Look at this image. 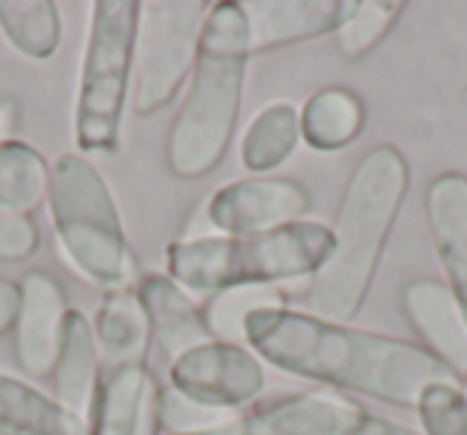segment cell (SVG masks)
I'll return each mask as SVG.
<instances>
[{"instance_id":"obj_1","label":"cell","mask_w":467,"mask_h":435,"mask_svg":"<svg viewBox=\"0 0 467 435\" xmlns=\"http://www.w3.org/2000/svg\"><path fill=\"white\" fill-rule=\"evenodd\" d=\"M244 343L288 375L416 409L422 390L458 381L451 368L410 339L356 330L295 307L256 311L244 324Z\"/></svg>"},{"instance_id":"obj_8","label":"cell","mask_w":467,"mask_h":435,"mask_svg":"<svg viewBox=\"0 0 467 435\" xmlns=\"http://www.w3.org/2000/svg\"><path fill=\"white\" fill-rule=\"evenodd\" d=\"M167 384L180 390V394L205 403V407L237 413V407H244V403L256 400L263 394L266 368H263V358L250 346L212 339V343L170 362Z\"/></svg>"},{"instance_id":"obj_5","label":"cell","mask_w":467,"mask_h":435,"mask_svg":"<svg viewBox=\"0 0 467 435\" xmlns=\"http://www.w3.org/2000/svg\"><path fill=\"white\" fill-rule=\"evenodd\" d=\"M48 212L65 260L103 292H125L135 279V256L109 182L84 154H61L52 163Z\"/></svg>"},{"instance_id":"obj_20","label":"cell","mask_w":467,"mask_h":435,"mask_svg":"<svg viewBox=\"0 0 467 435\" xmlns=\"http://www.w3.org/2000/svg\"><path fill=\"white\" fill-rule=\"evenodd\" d=\"M298 112L301 141H307L314 150H343L365 129V103L346 87L317 90Z\"/></svg>"},{"instance_id":"obj_23","label":"cell","mask_w":467,"mask_h":435,"mask_svg":"<svg viewBox=\"0 0 467 435\" xmlns=\"http://www.w3.org/2000/svg\"><path fill=\"white\" fill-rule=\"evenodd\" d=\"M0 33L26 58H52L61 46L58 4L52 0H0Z\"/></svg>"},{"instance_id":"obj_15","label":"cell","mask_w":467,"mask_h":435,"mask_svg":"<svg viewBox=\"0 0 467 435\" xmlns=\"http://www.w3.org/2000/svg\"><path fill=\"white\" fill-rule=\"evenodd\" d=\"M135 295L141 301L144 314H148L150 337L167 352L170 362L214 339L212 330H208L205 307L195 305L192 295L180 282L170 279L167 273L141 275Z\"/></svg>"},{"instance_id":"obj_14","label":"cell","mask_w":467,"mask_h":435,"mask_svg":"<svg viewBox=\"0 0 467 435\" xmlns=\"http://www.w3.org/2000/svg\"><path fill=\"white\" fill-rule=\"evenodd\" d=\"M157 388L148 365L103 368L90 407V435H154Z\"/></svg>"},{"instance_id":"obj_7","label":"cell","mask_w":467,"mask_h":435,"mask_svg":"<svg viewBox=\"0 0 467 435\" xmlns=\"http://www.w3.org/2000/svg\"><path fill=\"white\" fill-rule=\"evenodd\" d=\"M212 4L202 0H144L138 10L131 58V109L154 116L167 109L192 74L199 36Z\"/></svg>"},{"instance_id":"obj_17","label":"cell","mask_w":467,"mask_h":435,"mask_svg":"<svg viewBox=\"0 0 467 435\" xmlns=\"http://www.w3.org/2000/svg\"><path fill=\"white\" fill-rule=\"evenodd\" d=\"M0 435H90V422L23 378L0 371Z\"/></svg>"},{"instance_id":"obj_11","label":"cell","mask_w":467,"mask_h":435,"mask_svg":"<svg viewBox=\"0 0 467 435\" xmlns=\"http://www.w3.org/2000/svg\"><path fill=\"white\" fill-rule=\"evenodd\" d=\"M250 26V52L298 46L337 36L356 0H241Z\"/></svg>"},{"instance_id":"obj_2","label":"cell","mask_w":467,"mask_h":435,"mask_svg":"<svg viewBox=\"0 0 467 435\" xmlns=\"http://www.w3.org/2000/svg\"><path fill=\"white\" fill-rule=\"evenodd\" d=\"M410 186L407 157L394 144H378L356 163L333 218V247L307 282L314 317L346 324L365 305Z\"/></svg>"},{"instance_id":"obj_28","label":"cell","mask_w":467,"mask_h":435,"mask_svg":"<svg viewBox=\"0 0 467 435\" xmlns=\"http://www.w3.org/2000/svg\"><path fill=\"white\" fill-rule=\"evenodd\" d=\"M39 250V228L29 214L0 208V263H23Z\"/></svg>"},{"instance_id":"obj_25","label":"cell","mask_w":467,"mask_h":435,"mask_svg":"<svg viewBox=\"0 0 467 435\" xmlns=\"http://www.w3.org/2000/svg\"><path fill=\"white\" fill-rule=\"evenodd\" d=\"M154 413H157V429L167 435H199V432H212V429H224L241 419V416L231 413V409L205 407V403L180 394V390L170 388V384L157 388Z\"/></svg>"},{"instance_id":"obj_6","label":"cell","mask_w":467,"mask_h":435,"mask_svg":"<svg viewBox=\"0 0 467 435\" xmlns=\"http://www.w3.org/2000/svg\"><path fill=\"white\" fill-rule=\"evenodd\" d=\"M138 10V0H97L90 10V36L74 106V141L80 150L109 154L119 144L131 93Z\"/></svg>"},{"instance_id":"obj_4","label":"cell","mask_w":467,"mask_h":435,"mask_svg":"<svg viewBox=\"0 0 467 435\" xmlns=\"http://www.w3.org/2000/svg\"><path fill=\"white\" fill-rule=\"evenodd\" d=\"M327 224L298 222L266 234L180 237L167 247V275L189 295H218L227 288L311 282L330 256Z\"/></svg>"},{"instance_id":"obj_12","label":"cell","mask_w":467,"mask_h":435,"mask_svg":"<svg viewBox=\"0 0 467 435\" xmlns=\"http://www.w3.org/2000/svg\"><path fill=\"white\" fill-rule=\"evenodd\" d=\"M263 435H356L368 413L327 390H301L260 400L247 416Z\"/></svg>"},{"instance_id":"obj_18","label":"cell","mask_w":467,"mask_h":435,"mask_svg":"<svg viewBox=\"0 0 467 435\" xmlns=\"http://www.w3.org/2000/svg\"><path fill=\"white\" fill-rule=\"evenodd\" d=\"M99 375H103V362H99L97 337H93V320H87L84 311H71L65 320L61 352L52 371L55 400L65 403L74 413L87 416L93 407V397H97Z\"/></svg>"},{"instance_id":"obj_3","label":"cell","mask_w":467,"mask_h":435,"mask_svg":"<svg viewBox=\"0 0 467 435\" xmlns=\"http://www.w3.org/2000/svg\"><path fill=\"white\" fill-rule=\"evenodd\" d=\"M250 55L254 52L244 4H212L199 36V55L189 74L182 109L176 112L167 135V167L173 176L199 180L224 161L241 116Z\"/></svg>"},{"instance_id":"obj_32","label":"cell","mask_w":467,"mask_h":435,"mask_svg":"<svg viewBox=\"0 0 467 435\" xmlns=\"http://www.w3.org/2000/svg\"><path fill=\"white\" fill-rule=\"evenodd\" d=\"M199 435H263V432L254 426V422L247 419V416H241V419L231 422V426H224V429H212V432H199Z\"/></svg>"},{"instance_id":"obj_31","label":"cell","mask_w":467,"mask_h":435,"mask_svg":"<svg viewBox=\"0 0 467 435\" xmlns=\"http://www.w3.org/2000/svg\"><path fill=\"white\" fill-rule=\"evenodd\" d=\"M356 435H422V432L400 426V422H388V419H378V416H368V419H365V426L358 429Z\"/></svg>"},{"instance_id":"obj_10","label":"cell","mask_w":467,"mask_h":435,"mask_svg":"<svg viewBox=\"0 0 467 435\" xmlns=\"http://www.w3.org/2000/svg\"><path fill=\"white\" fill-rule=\"evenodd\" d=\"M67 314H71V307H67L65 285L55 275L42 273V269L23 275L20 317L14 326V352L23 375L52 378Z\"/></svg>"},{"instance_id":"obj_27","label":"cell","mask_w":467,"mask_h":435,"mask_svg":"<svg viewBox=\"0 0 467 435\" xmlns=\"http://www.w3.org/2000/svg\"><path fill=\"white\" fill-rule=\"evenodd\" d=\"M422 435H467V390L458 381H441L422 390L416 403Z\"/></svg>"},{"instance_id":"obj_26","label":"cell","mask_w":467,"mask_h":435,"mask_svg":"<svg viewBox=\"0 0 467 435\" xmlns=\"http://www.w3.org/2000/svg\"><path fill=\"white\" fill-rule=\"evenodd\" d=\"M403 4L397 0H362L352 4V14L346 16V23L337 29V48L346 58H362L368 55L384 36L394 29L397 16H400Z\"/></svg>"},{"instance_id":"obj_19","label":"cell","mask_w":467,"mask_h":435,"mask_svg":"<svg viewBox=\"0 0 467 435\" xmlns=\"http://www.w3.org/2000/svg\"><path fill=\"white\" fill-rule=\"evenodd\" d=\"M93 337H97L99 362L103 368L119 365H148L150 356V324L135 292H106L103 305L93 317Z\"/></svg>"},{"instance_id":"obj_24","label":"cell","mask_w":467,"mask_h":435,"mask_svg":"<svg viewBox=\"0 0 467 435\" xmlns=\"http://www.w3.org/2000/svg\"><path fill=\"white\" fill-rule=\"evenodd\" d=\"M269 307H285V292L273 285H254V288H227L208 298L205 320L214 339L224 343H244V324L256 311Z\"/></svg>"},{"instance_id":"obj_13","label":"cell","mask_w":467,"mask_h":435,"mask_svg":"<svg viewBox=\"0 0 467 435\" xmlns=\"http://www.w3.org/2000/svg\"><path fill=\"white\" fill-rule=\"evenodd\" d=\"M403 317L429 349L454 375L467 371V317L451 288L435 279H413L400 292Z\"/></svg>"},{"instance_id":"obj_9","label":"cell","mask_w":467,"mask_h":435,"mask_svg":"<svg viewBox=\"0 0 467 435\" xmlns=\"http://www.w3.org/2000/svg\"><path fill=\"white\" fill-rule=\"evenodd\" d=\"M311 212V192L288 176H247L208 199V228L218 234H266L298 224Z\"/></svg>"},{"instance_id":"obj_29","label":"cell","mask_w":467,"mask_h":435,"mask_svg":"<svg viewBox=\"0 0 467 435\" xmlns=\"http://www.w3.org/2000/svg\"><path fill=\"white\" fill-rule=\"evenodd\" d=\"M20 317V282L0 279V337L16 326Z\"/></svg>"},{"instance_id":"obj_22","label":"cell","mask_w":467,"mask_h":435,"mask_svg":"<svg viewBox=\"0 0 467 435\" xmlns=\"http://www.w3.org/2000/svg\"><path fill=\"white\" fill-rule=\"evenodd\" d=\"M52 163L26 141H0V208L29 214L48 199Z\"/></svg>"},{"instance_id":"obj_30","label":"cell","mask_w":467,"mask_h":435,"mask_svg":"<svg viewBox=\"0 0 467 435\" xmlns=\"http://www.w3.org/2000/svg\"><path fill=\"white\" fill-rule=\"evenodd\" d=\"M16 125H20V103L16 97H4L0 99V141H10Z\"/></svg>"},{"instance_id":"obj_33","label":"cell","mask_w":467,"mask_h":435,"mask_svg":"<svg viewBox=\"0 0 467 435\" xmlns=\"http://www.w3.org/2000/svg\"><path fill=\"white\" fill-rule=\"evenodd\" d=\"M461 381H464V390H467V371H464V375H461Z\"/></svg>"},{"instance_id":"obj_21","label":"cell","mask_w":467,"mask_h":435,"mask_svg":"<svg viewBox=\"0 0 467 435\" xmlns=\"http://www.w3.org/2000/svg\"><path fill=\"white\" fill-rule=\"evenodd\" d=\"M301 141V112L285 99L263 106L254 116V122L247 125L241 141V157L244 167L254 170L256 176H263L266 170H275L295 154Z\"/></svg>"},{"instance_id":"obj_16","label":"cell","mask_w":467,"mask_h":435,"mask_svg":"<svg viewBox=\"0 0 467 435\" xmlns=\"http://www.w3.org/2000/svg\"><path fill=\"white\" fill-rule=\"evenodd\" d=\"M426 224L445 269V285L467 317V176L441 173L426 189Z\"/></svg>"}]
</instances>
